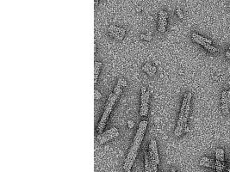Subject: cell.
Returning <instances> with one entry per match:
<instances>
[{
    "label": "cell",
    "mask_w": 230,
    "mask_h": 172,
    "mask_svg": "<svg viewBox=\"0 0 230 172\" xmlns=\"http://www.w3.org/2000/svg\"><path fill=\"white\" fill-rule=\"evenodd\" d=\"M216 172H223V171H216Z\"/></svg>",
    "instance_id": "cell-29"
},
{
    "label": "cell",
    "mask_w": 230,
    "mask_h": 172,
    "mask_svg": "<svg viewBox=\"0 0 230 172\" xmlns=\"http://www.w3.org/2000/svg\"><path fill=\"white\" fill-rule=\"evenodd\" d=\"M190 131V129H189V127L187 126V127H185L184 129V133H187V132H189Z\"/></svg>",
    "instance_id": "cell-24"
},
{
    "label": "cell",
    "mask_w": 230,
    "mask_h": 172,
    "mask_svg": "<svg viewBox=\"0 0 230 172\" xmlns=\"http://www.w3.org/2000/svg\"><path fill=\"white\" fill-rule=\"evenodd\" d=\"M102 65L101 62H95V70H94V84H97V80H98V77L99 74V70H100V66Z\"/></svg>",
    "instance_id": "cell-7"
},
{
    "label": "cell",
    "mask_w": 230,
    "mask_h": 172,
    "mask_svg": "<svg viewBox=\"0 0 230 172\" xmlns=\"http://www.w3.org/2000/svg\"><path fill=\"white\" fill-rule=\"evenodd\" d=\"M192 37H196V38L199 39L200 41H203V42H205V43H207V44H210V45L212 44V41H211V40H210V39H208V38H205V37H203V36H201V35H197V34H196V33H192Z\"/></svg>",
    "instance_id": "cell-10"
},
{
    "label": "cell",
    "mask_w": 230,
    "mask_h": 172,
    "mask_svg": "<svg viewBox=\"0 0 230 172\" xmlns=\"http://www.w3.org/2000/svg\"><path fill=\"white\" fill-rule=\"evenodd\" d=\"M203 48H204L205 49H207V50H208L210 53H211V54H219V50H218L216 48L213 47L212 45L205 44V45L203 46Z\"/></svg>",
    "instance_id": "cell-9"
},
{
    "label": "cell",
    "mask_w": 230,
    "mask_h": 172,
    "mask_svg": "<svg viewBox=\"0 0 230 172\" xmlns=\"http://www.w3.org/2000/svg\"><path fill=\"white\" fill-rule=\"evenodd\" d=\"M128 125L129 128H132L134 126V121L133 120H128Z\"/></svg>",
    "instance_id": "cell-16"
},
{
    "label": "cell",
    "mask_w": 230,
    "mask_h": 172,
    "mask_svg": "<svg viewBox=\"0 0 230 172\" xmlns=\"http://www.w3.org/2000/svg\"><path fill=\"white\" fill-rule=\"evenodd\" d=\"M146 87L142 86L141 87V110H140V114L141 116H143V112L145 109V103H146Z\"/></svg>",
    "instance_id": "cell-4"
},
{
    "label": "cell",
    "mask_w": 230,
    "mask_h": 172,
    "mask_svg": "<svg viewBox=\"0 0 230 172\" xmlns=\"http://www.w3.org/2000/svg\"><path fill=\"white\" fill-rule=\"evenodd\" d=\"M153 152H154V159H155V162L157 165L160 164V158H159V153H158V148H157V142L156 140L154 139V149H153Z\"/></svg>",
    "instance_id": "cell-8"
},
{
    "label": "cell",
    "mask_w": 230,
    "mask_h": 172,
    "mask_svg": "<svg viewBox=\"0 0 230 172\" xmlns=\"http://www.w3.org/2000/svg\"><path fill=\"white\" fill-rule=\"evenodd\" d=\"M229 51H230V46H229Z\"/></svg>",
    "instance_id": "cell-27"
},
{
    "label": "cell",
    "mask_w": 230,
    "mask_h": 172,
    "mask_svg": "<svg viewBox=\"0 0 230 172\" xmlns=\"http://www.w3.org/2000/svg\"><path fill=\"white\" fill-rule=\"evenodd\" d=\"M226 57H227V58L230 59V51H227L226 52Z\"/></svg>",
    "instance_id": "cell-19"
},
{
    "label": "cell",
    "mask_w": 230,
    "mask_h": 172,
    "mask_svg": "<svg viewBox=\"0 0 230 172\" xmlns=\"http://www.w3.org/2000/svg\"><path fill=\"white\" fill-rule=\"evenodd\" d=\"M171 171H172V172H176V171H175V169H173V168H172V169H171Z\"/></svg>",
    "instance_id": "cell-25"
},
{
    "label": "cell",
    "mask_w": 230,
    "mask_h": 172,
    "mask_svg": "<svg viewBox=\"0 0 230 172\" xmlns=\"http://www.w3.org/2000/svg\"><path fill=\"white\" fill-rule=\"evenodd\" d=\"M146 65H147V68H148V69L151 71V69H152V66H153V65H152L150 63H147V64H146Z\"/></svg>",
    "instance_id": "cell-18"
},
{
    "label": "cell",
    "mask_w": 230,
    "mask_h": 172,
    "mask_svg": "<svg viewBox=\"0 0 230 172\" xmlns=\"http://www.w3.org/2000/svg\"><path fill=\"white\" fill-rule=\"evenodd\" d=\"M115 132H117V129L115 128V127H112V128H111V129H109V130H107L106 132H104V133H103L102 134H99V135H98L97 136V139L99 140L103 136H105V135H109V134H113L114 133H115Z\"/></svg>",
    "instance_id": "cell-11"
},
{
    "label": "cell",
    "mask_w": 230,
    "mask_h": 172,
    "mask_svg": "<svg viewBox=\"0 0 230 172\" xmlns=\"http://www.w3.org/2000/svg\"><path fill=\"white\" fill-rule=\"evenodd\" d=\"M118 135H119V132L117 131V132L114 133L113 134H109V135L103 136V137L99 139V143H100V144H104V143H105V142H107V141H109V140L114 139L115 137H117Z\"/></svg>",
    "instance_id": "cell-5"
},
{
    "label": "cell",
    "mask_w": 230,
    "mask_h": 172,
    "mask_svg": "<svg viewBox=\"0 0 230 172\" xmlns=\"http://www.w3.org/2000/svg\"><path fill=\"white\" fill-rule=\"evenodd\" d=\"M216 160L221 161L222 164H225L224 162V151L222 148H217L216 150Z\"/></svg>",
    "instance_id": "cell-6"
},
{
    "label": "cell",
    "mask_w": 230,
    "mask_h": 172,
    "mask_svg": "<svg viewBox=\"0 0 230 172\" xmlns=\"http://www.w3.org/2000/svg\"><path fill=\"white\" fill-rule=\"evenodd\" d=\"M222 111L225 115L230 114V91H222Z\"/></svg>",
    "instance_id": "cell-3"
},
{
    "label": "cell",
    "mask_w": 230,
    "mask_h": 172,
    "mask_svg": "<svg viewBox=\"0 0 230 172\" xmlns=\"http://www.w3.org/2000/svg\"><path fill=\"white\" fill-rule=\"evenodd\" d=\"M142 69H143V71H146V72H147V71H150V70L147 68V66L146 65H144L142 66Z\"/></svg>",
    "instance_id": "cell-17"
},
{
    "label": "cell",
    "mask_w": 230,
    "mask_h": 172,
    "mask_svg": "<svg viewBox=\"0 0 230 172\" xmlns=\"http://www.w3.org/2000/svg\"><path fill=\"white\" fill-rule=\"evenodd\" d=\"M229 10H230V4H229Z\"/></svg>",
    "instance_id": "cell-28"
},
{
    "label": "cell",
    "mask_w": 230,
    "mask_h": 172,
    "mask_svg": "<svg viewBox=\"0 0 230 172\" xmlns=\"http://www.w3.org/2000/svg\"><path fill=\"white\" fill-rule=\"evenodd\" d=\"M226 171H228V172H230V167H229V169H227Z\"/></svg>",
    "instance_id": "cell-26"
},
{
    "label": "cell",
    "mask_w": 230,
    "mask_h": 172,
    "mask_svg": "<svg viewBox=\"0 0 230 172\" xmlns=\"http://www.w3.org/2000/svg\"><path fill=\"white\" fill-rule=\"evenodd\" d=\"M176 12H177V16L182 19V18H184V14H183V12L181 11V10L180 9H177V10H176Z\"/></svg>",
    "instance_id": "cell-14"
},
{
    "label": "cell",
    "mask_w": 230,
    "mask_h": 172,
    "mask_svg": "<svg viewBox=\"0 0 230 172\" xmlns=\"http://www.w3.org/2000/svg\"><path fill=\"white\" fill-rule=\"evenodd\" d=\"M94 93H95V99H96V100H98V99H100V98H101L102 95H101V94L99 93V91H98V90H95Z\"/></svg>",
    "instance_id": "cell-13"
},
{
    "label": "cell",
    "mask_w": 230,
    "mask_h": 172,
    "mask_svg": "<svg viewBox=\"0 0 230 172\" xmlns=\"http://www.w3.org/2000/svg\"><path fill=\"white\" fill-rule=\"evenodd\" d=\"M150 166V159L149 155L147 152H145V172H148Z\"/></svg>",
    "instance_id": "cell-12"
},
{
    "label": "cell",
    "mask_w": 230,
    "mask_h": 172,
    "mask_svg": "<svg viewBox=\"0 0 230 172\" xmlns=\"http://www.w3.org/2000/svg\"><path fill=\"white\" fill-rule=\"evenodd\" d=\"M151 71H153V72L155 73V71H156V67L153 65V66H152V69H151Z\"/></svg>",
    "instance_id": "cell-21"
},
{
    "label": "cell",
    "mask_w": 230,
    "mask_h": 172,
    "mask_svg": "<svg viewBox=\"0 0 230 172\" xmlns=\"http://www.w3.org/2000/svg\"><path fill=\"white\" fill-rule=\"evenodd\" d=\"M125 86H127V82L123 80V82L121 83V87H125Z\"/></svg>",
    "instance_id": "cell-20"
},
{
    "label": "cell",
    "mask_w": 230,
    "mask_h": 172,
    "mask_svg": "<svg viewBox=\"0 0 230 172\" xmlns=\"http://www.w3.org/2000/svg\"><path fill=\"white\" fill-rule=\"evenodd\" d=\"M200 161H201V162H203V163H209V162L210 161V158H207V157H203V158H201Z\"/></svg>",
    "instance_id": "cell-15"
},
{
    "label": "cell",
    "mask_w": 230,
    "mask_h": 172,
    "mask_svg": "<svg viewBox=\"0 0 230 172\" xmlns=\"http://www.w3.org/2000/svg\"><path fill=\"white\" fill-rule=\"evenodd\" d=\"M151 40H152V36L147 35V41H151Z\"/></svg>",
    "instance_id": "cell-23"
},
{
    "label": "cell",
    "mask_w": 230,
    "mask_h": 172,
    "mask_svg": "<svg viewBox=\"0 0 230 172\" xmlns=\"http://www.w3.org/2000/svg\"><path fill=\"white\" fill-rule=\"evenodd\" d=\"M118 97H119V95H115V94H114V97H113V98L111 99V103H110L109 104H105V109H104V114L102 115V118H101V120H100V121H99V123H98V132L99 134H102V133H103L102 131H103V129H104V126H105L106 120H107V118H108L109 115L111 114V110H112V108H113V106H114V103H115V101L117 100Z\"/></svg>",
    "instance_id": "cell-2"
},
{
    "label": "cell",
    "mask_w": 230,
    "mask_h": 172,
    "mask_svg": "<svg viewBox=\"0 0 230 172\" xmlns=\"http://www.w3.org/2000/svg\"><path fill=\"white\" fill-rule=\"evenodd\" d=\"M147 120H141L139 124V127H138V130H137V133L134 136V142H133V145L128 153V156L125 159V163H124V165H123V170L126 171L128 165H129V162L130 160L132 159L134 153H137V151L140 147V145L143 139V136H144V133H145V131H146V127H147Z\"/></svg>",
    "instance_id": "cell-1"
},
{
    "label": "cell",
    "mask_w": 230,
    "mask_h": 172,
    "mask_svg": "<svg viewBox=\"0 0 230 172\" xmlns=\"http://www.w3.org/2000/svg\"><path fill=\"white\" fill-rule=\"evenodd\" d=\"M141 37L142 38V39H144V40H147V35H141Z\"/></svg>",
    "instance_id": "cell-22"
}]
</instances>
